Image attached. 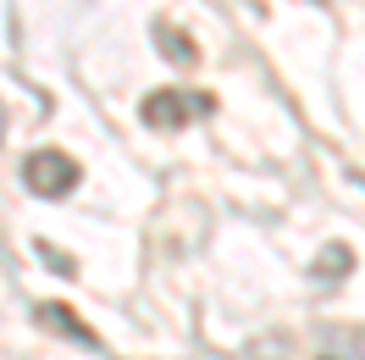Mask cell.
Returning a JSON list of instances; mask_svg holds the SVG:
<instances>
[{"instance_id":"6da1fadb","label":"cell","mask_w":365,"mask_h":360,"mask_svg":"<svg viewBox=\"0 0 365 360\" xmlns=\"http://www.w3.org/2000/svg\"><path fill=\"white\" fill-rule=\"evenodd\" d=\"M138 116H144V128H155V134H178V128H188V122L210 116V94H188V89H155V94H144Z\"/></svg>"},{"instance_id":"7a4b0ae2","label":"cell","mask_w":365,"mask_h":360,"mask_svg":"<svg viewBox=\"0 0 365 360\" xmlns=\"http://www.w3.org/2000/svg\"><path fill=\"white\" fill-rule=\"evenodd\" d=\"M78 161L61 156V150H34V156L23 161V183L28 194H45V200H61V194H72L78 189Z\"/></svg>"},{"instance_id":"3957f363","label":"cell","mask_w":365,"mask_h":360,"mask_svg":"<svg viewBox=\"0 0 365 360\" xmlns=\"http://www.w3.org/2000/svg\"><path fill=\"white\" fill-rule=\"evenodd\" d=\"M155 39H160V56H166V61H182V67H194V56H200V50H194V39H188V34H178V28L160 23V28H155Z\"/></svg>"},{"instance_id":"277c9868","label":"cell","mask_w":365,"mask_h":360,"mask_svg":"<svg viewBox=\"0 0 365 360\" xmlns=\"http://www.w3.org/2000/svg\"><path fill=\"white\" fill-rule=\"evenodd\" d=\"M316 271H321V277H343V271H349V249L332 244V249H327V255L316 261Z\"/></svg>"},{"instance_id":"5b68a950","label":"cell","mask_w":365,"mask_h":360,"mask_svg":"<svg viewBox=\"0 0 365 360\" xmlns=\"http://www.w3.org/2000/svg\"><path fill=\"white\" fill-rule=\"evenodd\" d=\"M39 255H45V266H50V271H61V277H72V271H78V266H72V255H67V249H50V244H39Z\"/></svg>"}]
</instances>
